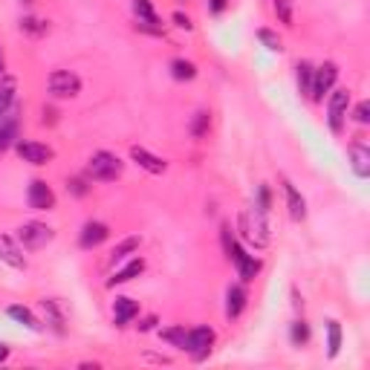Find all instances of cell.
<instances>
[{
    "label": "cell",
    "mask_w": 370,
    "mask_h": 370,
    "mask_svg": "<svg viewBox=\"0 0 370 370\" xmlns=\"http://www.w3.org/2000/svg\"><path fill=\"white\" fill-rule=\"evenodd\" d=\"M122 171H125V162L116 157V154H110V151H96L90 159H87V179H92V182H113V179H119L122 176Z\"/></svg>",
    "instance_id": "6da1fadb"
},
{
    "label": "cell",
    "mask_w": 370,
    "mask_h": 370,
    "mask_svg": "<svg viewBox=\"0 0 370 370\" xmlns=\"http://www.w3.org/2000/svg\"><path fill=\"white\" fill-rule=\"evenodd\" d=\"M269 214H263L260 208H252V211H243L240 220H238V228H240V235L243 240L255 243L258 249H263L269 243Z\"/></svg>",
    "instance_id": "7a4b0ae2"
},
{
    "label": "cell",
    "mask_w": 370,
    "mask_h": 370,
    "mask_svg": "<svg viewBox=\"0 0 370 370\" xmlns=\"http://www.w3.org/2000/svg\"><path fill=\"white\" fill-rule=\"evenodd\" d=\"M347 110H350V90L339 87L330 90V102H327V122L333 133H344V122H347Z\"/></svg>",
    "instance_id": "3957f363"
},
{
    "label": "cell",
    "mask_w": 370,
    "mask_h": 370,
    "mask_svg": "<svg viewBox=\"0 0 370 370\" xmlns=\"http://www.w3.org/2000/svg\"><path fill=\"white\" fill-rule=\"evenodd\" d=\"M214 342H217V333L211 327H194V330H189V336H185V353H189L194 361H203L211 353Z\"/></svg>",
    "instance_id": "277c9868"
},
{
    "label": "cell",
    "mask_w": 370,
    "mask_h": 370,
    "mask_svg": "<svg viewBox=\"0 0 370 370\" xmlns=\"http://www.w3.org/2000/svg\"><path fill=\"white\" fill-rule=\"evenodd\" d=\"M336 78H339V67L333 61H324L315 73H312V90H310V99L312 102H324V96L336 87Z\"/></svg>",
    "instance_id": "5b68a950"
},
{
    "label": "cell",
    "mask_w": 370,
    "mask_h": 370,
    "mask_svg": "<svg viewBox=\"0 0 370 370\" xmlns=\"http://www.w3.org/2000/svg\"><path fill=\"white\" fill-rule=\"evenodd\" d=\"M18 240H21V246L23 249H43L46 243L53 240V228L46 226V223H23L21 228H18Z\"/></svg>",
    "instance_id": "8992f818"
},
{
    "label": "cell",
    "mask_w": 370,
    "mask_h": 370,
    "mask_svg": "<svg viewBox=\"0 0 370 370\" xmlns=\"http://www.w3.org/2000/svg\"><path fill=\"white\" fill-rule=\"evenodd\" d=\"M50 92L56 99H75L81 92V78L70 70H56L50 75Z\"/></svg>",
    "instance_id": "52a82bcc"
},
{
    "label": "cell",
    "mask_w": 370,
    "mask_h": 370,
    "mask_svg": "<svg viewBox=\"0 0 370 370\" xmlns=\"http://www.w3.org/2000/svg\"><path fill=\"white\" fill-rule=\"evenodd\" d=\"M228 260L238 266V275L243 278L246 284H249V281H255V278H258V272H260V266H263V263H260V258L249 255V252H246L243 246H238V243L231 246V255H228Z\"/></svg>",
    "instance_id": "ba28073f"
},
{
    "label": "cell",
    "mask_w": 370,
    "mask_h": 370,
    "mask_svg": "<svg viewBox=\"0 0 370 370\" xmlns=\"http://www.w3.org/2000/svg\"><path fill=\"white\" fill-rule=\"evenodd\" d=\"M15 151H18V157L23 159V162H29V165H50L53 162V157H56V151L50 148V145H41V142H15Z\"/></svg>",
    "instance_id": "9c48e42d"
},
{
    "label": "cell",
    "mask_w": 370,
    "mask_h": 370,
    "mask_svg": "<svg viewBox=\"0 0 370 370\" xmlns=\"http://www.w3.org/2000/svg\"><path fill=\"white\" fill-rule=\"evenodd\" d=\"M26 200H29V208H35V211H50V208H56V194H53V189H50V185H46L43 179H32V182H29Z\"/></svg>",
    "instance_id": "30bf717a"
},
{
    "label": "cell",
    "mask_w": 370,
    "mask_h": 370,
    "mask_svg": "<svg viewBox=\"0 0 370 370\" xmlns=\"http://www.w3.org/2000/svg\"><path fill=\"white\" fill-rule=\"evenodd\" d=\"M133 12H136V29L151 32V35H162V23L151 6V0H133Z\"/></svg>",
    "instance_id": "8fae6325"
},
{
    "label": "cell",
    "mask_w": 370,
    "mask_h": 370,
    "mask_svg": "<svg viewBox=\"0 0 370 370\" xmlns=\"http://www.w3.org/2000/svg\"><path fill=\"white\" fill-rule=\"evenodd\" d=\"M107 238H110V228H107L105 223H99V220H87V223L81 226L78 243H81V249H96V246H102Z\"/></svg>",
    "instance_id": "7c38bea8"
},
{
    "label": "cell",
    "mask_w": 370,
    "mask_h": 370,
    "mask_svg": "<svg viewBox=\"0 0 370 370\" xmlns=\"http://www.w3.org/2000/svg\"><path fill=\"white\" fill-rule=\"evenodd\" d=\"M0 260H4L6 266H12V269H26L23 249L9 235H4V231H0Z\"/></svg>",
    "instance_id": "4fadbf2b"
},
{
    "label": "cell",
    "mask_w": 370,
    "mask_h": 370,
    "mask_svg": "<svg viewBox=\"0 0 370 370\" xmlns=\"http://www.w3.org/2000/svg\"><path fill=\"white\" fill-rule=\"evenodd\" d=\"M347 154H350V168H353V174H356L359 179H367V176H370V148H367L364 142H353V145L347 148Z\"/></svg>",
    "instance_id": "5bb4252c"
},
{
    "label": "cell",
    "mask_w": 370,
    "mask_h": 370,
    "mask_svg": "<svg viewBox=\"0 0 370 370\" xmlns=\"http://www.w3.org/2000/svg\"><path fill=\"white\" fill-rule=\"evenodd\" d=\"M18 133H21V119L12 113L0 116V154H6L15 142H18Z\"/></svg>",
    "instance_id": "9a60e30c"
},
{
    "label": "cell",
    "mask_w": 370,
    "mask_h": 370,
    "mask_svg": "<svg viewBox=\"0 0 370 370\" xmlns=\"http://www.w3.org/2000/svg\"><path fill=\"white\" fill-rule=\"evenodd\" d=\"M130 159H133L139 168H145L148 174H165V168H168V162H165L162 157H157V154H151V151H145V148H139V145L130 148Z\"/></svg>",
    "instance_id": "2e32d148"
},
{
    "label": "cell",
    "mask_w": 370,
    "mask_h": 370,
    "mask_svg": "<svg viewBox=\"0 0 370 370\" xmlns=\"http://www.w3.org/2000/svg\"><path fill=\"white\" fill-rule=\"evenodd\" d=\"M246 301H249L246 290H243L240 284H231V287L226 290V318H228V321L240 318V312L246 310Z\"/></svg>",
    "instance_id": "e0dca14e"
},
{
    "label": "cell",
    "mask_w": 370,
    "mask_h": 370,
    "mask_svg": "<svg viewBox=\"0 0 370 370\" xmlns=\"http://www.w3.org/2000/svg\"><path fill=\"white\" fill-rule=\"evenodd\" d=\"M41 312H43L46 327H50L56 336H64V312H61L58 301H53V298H43V301H41Z\"/></svg>",
    "instance_id": "ac0fdd59"
},
{
    "label": "cell",
    "mask_w": 370,
    "mask_h": 370,
    "mask_svg": "<svg viewBox=\"0 0 370 370\" xmlns=\"http://www.w3.org/2000/svg\"><path fill=\"white\" fill-rule=\"evenodd\" d=\"M145 266H148V263H145V258H133L130 263H125V266H122V269H119V272L110 278V281H107V287L113 290V287H119V284H130L133 278H139V275L145 272Z\"/></svg>",
    "instance_id": "d6986e66"
},
{
    "label": "cell",
    "mask_w": 370,
    "mask_h": 370,
    "mask_svg": "<svg viewBox=\"0 0 370 370\" xmlns=\"http://www.w3.org/2000/svg\"><path fill=\"white\" fill-rule=\"evenodd\" d=\"M136 315H139V304L133 298H116L113 301V324L116 327H127Z\"/></svg>",
    "instance_id": "ffe728a7"
},
{
    "label": "cell",
    "mask_w": 370,
    "mask_h": 370,
    "mask_svg": "<svg viewBox=\"0 0 370 370\" xmlns=\"http://www.w3.org/2000/svg\"><path fill=\"white\" fill-rule=\"evenodd\" d=\"M284 194H287V208H290V217L292 220H304L307 217V203H304V197L298 194V189L290 182V179H284Z\"/></svg>",
    "instance_id": "44dd1931"
},
{
    "label": "cell",
    "mask_w": 370,
    "mask_h": 370,
    "mask_svg": "<svg viewBox=\"0 0 370 370\" xmlns=\"http://www.w3.org/2000/svg\"><path fill=\"white\" fill-rule=\"evenodd\" d=\"M6 312H9L12 321L23 324V327H29V330H41V324H38V318L32 315V310H26V307H21V304H12Z\"/></svg>",
    "instance_id": "7402d4cb"
},
{
    "label": "cell",
    "mask_w": 370,
    "mask_h": 370,
    "mask_svg": "<svg viewBox=\"0 0 370 370\" xmlns=\"http://www.w3.org/2000/svg\"><path fill=\"white\" fill-rule=\"evenodd\" d=\"M139 243H142V238H136V235L125 238L122 243H116V246H113V252H110V260H113V263L125 260V258H127L130 252H136V249H139Z\"/></svg>",
    "instance_id": "603a6c76"
},
{
    "label": "cell",
    "mask_w": 370,
    "mask_h": 370,
    "mask_svg": "<svg viewBox=\"0 0 370 370\" xmlns=\"http://www.w3.org/2000/svg\"><path fill=\"white\" fill-rule=\"evenodd\" d=\"M342 350V324L339 321H327V356L336 359Z\"/></svg>",
    "instance_id": "cb8c5ba5"
},
{
    "label": "cell",
    "mask_w": 370,
    "mask_h": 370,
    "mask_svg": "<svg viewBox=\"0 0 370 370\" xmlns=\"http://www.w3.org/2000/svg\"><path fill=\"white\" fill-rule=\"evenodd\" d=\"M208 127H211V113H208V110H197L194 119H191V125H189L191 136H194V139H203V136H208Z\"/></svg>",
    "instance_id": "d4e9b609"
},
{
    "label": "cell",
    "mask_w": 370,
    "mask_h": 370,
    "mask_svg": "<svg viewBox=\"0 0 370 370\" xmlns=\"http://www.w3.org/2000/svg\"><path fill=\"white\" fill-rule=\"evenodd\" d=\"M290 342H292L295 347H304V344H310V324H307L304 318L292 321V327H290Z\"/></svg>",
    "instance_id": "484cf974"
},
{
    "label": "cell",
    "mask_w": 370,
    "mask_h": 370,
    "mask_svg": "<svg viewBox=\"0 0 370 370\" xmlns=\"http://www.w3.org/2000/svg\"><path fill=\"white\" fill-rule=\"evenodd\" d=\"M171 75H174L176 81H191V78L197 75V67H194L191 61L176 58V61H171Z\"/></svg>",
    "instance_id": "4316f807"
},
{
    "label": "cell",
    "mask_w": 370,
    "mask_h": 370,
    "mask_svg": "<svg viewBox=\"0 0 370 370\" xmlns=\"http://www.w3.org/2000/svg\"><path fill=\"white\" fill-rule=\"evenodd\" d=\"M295 70H298V90H301V96H310V90H312V73H315V67H312L310 61H301Z\"/></svg>",
    "instance_id": "83f0119b"
},
{
    "label": "cell",
    "mask_w": 370,
    "mask_h": 370,
    "mask_svg": "<svg viewBox=\"0 0 370 370\" xmlns=\"http://www.w3.org/2000/svg\"><path fill=\"white\" fill-rule=\"evenodd\" d=\"M46 29H50V23H46V21H41V18H32V15L21 18V32H26V35H32V38H41V35H46Z\"/></svg>",
    "instance_id": "f1b7e54d"
},
{
    "label": "cell",
    "mask_w": 370,
    "mask_h": 370,
    "mask_svg": "<svg viewBox=\"0 0 370 370\" xmlns=\"http://www.w3.org/2000/svg\"><path fill=\"white\" fill-rule=\"evenodd\" d=\"M159 336H162V342H168L171 347L185 350V336H189V330H185V327H168V330H159Z\"/></svg>",
    "instance_id": "f546056e"
},
{
    "label": "cell",
    "mask_w": 370,
    "mask_h": 370,
    "mask_svg": "<svg viewBox=\"0 0 370 370\" xmlns=\"http://www.w3.org/2000/svg\"><path fill=\"white\" fill-rule=\"evenodd\" d=\"M258 41L266 46V50H272V53H281L284 50L281 38H278V32H272V29H258Z\"/></svg>",
    "instance_id": "4dcf8cb0"
},
{
    "label": "cell",
    "mask_w": 370,
    "mask_h": 370,
    "mask_svg": "<svg viewBox=\"0 0 370 370\" xmlns=\"http://www.w3.org/2000/svg\"><path fill=\"white\" fill-rule=\"evenodd\" d=\"M275 15L284 26H295L292 23V0H275Z\"/></svg>",
    "instance_id": "1f68e13d"
},
{
    "label": "cell",
    "mask_w": 370,
    "mask_h": 370,
    "mask_svg": "<svg viewBox=\"0 0 370 370\" xmlns=\"http://www.w3.org/2000/svg\"><path fill=\"white\" fill-rule=\"evenodd\" d=\"M12 102H15V92H12V87H0V116L9 113Z\"/></svg>",
    "instance_id": "d6a6232c"
},
{
    "label": "cell",
    "mask_w": 370,
    "mask_h": 370,
    "mask_svg": "<svg viewBox=\"0 0 370 370\" xmlns=\"http://www.w3.org/2000/svg\"><path fill=\"white\" fill-rule=\"evenodd\" d=\"M220 240H223V252H226V258H228V255H231V246H235V238H231V226H228V223L220 226Z\"/></svg>",
    "instance_id": "836d02e7"
},
{
    "label": "cell",
    "mask_w": 370,
    "mask_h": 370,
    "mask_svg": "<svg viewBox=\"0 0 370 370\" xmlns=\"http://www.w3.org/2000/svg\"><path fill=\"white\" fill-rule=\"evenodd\" d=\"M269 206H272L269 189H266V185H260V189H258V203H255V208H260L263 214H269Z\"/></svg>",
    "instance_id": "e575fe53"
},
{
    "label": "cell",
    "mask_w": 370,
    "mask_h": 370,
    "mask_svg": "<svg viewBox=\"0 0 370 370\" xmlns=\"http://www.w3.org/2000/svg\"><path fill=\"white\" fill-rule=\"evenodd\" d=\"M353 119H356L359 125H367V122H370V105H367V102H359L356 110H353Z\"/></svg>",
    "instance_id": "d590c367"
},
{
    "label": "cell",
    "mask_w": 370,
    "mask_h": 370,
    "mask_svg": "<svg viewBox=\"0 0 370 370\" xmlns=\"http://www.w3.org/2000/svg\"><path fill=\"white\" fill-rule=\"evenodd\" d=\"M67 191H73L75 197H84L90 189H87V179H70L67 182Z\"/></svg>",
    "instance_id": "8d00e7d4"
},
{
    "label": "cell",
    "mask_w": 370,
    "mask_h": 370,
    "mask_svg": "<svg viewBox=\"0 0 370 370\" xmlns=\"http://www.w3.org/2000/svg\"><path fill=\"white\" fill-rule=\"evenodd\" d=\"M174 23H176L179 29H194L191 18H189V15H182V12H174Z\"/></svg>",
    "instance_id": "74e56055"
},
{
    "label": "cell",
    "mask_w": 370,
    "mask_h": 370,
    "mask_svg": "<svg viewBox=\"0 0 370 370\" xmlns=\"http://www.w3.org/2000/svg\"><path fill=\"white\" fill-rule=\"evenodd\" d=\"M226 6H228V0H211V12H214V15H220Z\"/></svg>",
    "instance_id": "f35d334b"
},
{
    "label": "cell",
    "mask_w": 370,
    "mask_h": 370,
    "mask_svg": "<svg viewBox=\"0 0 370 370\" xmlns=\"http://www.w3.org/2000/svg\"><path fill=\"white\" fill-rule=\"evenodd\" d=\"M154 324H157V318L151 315V318H145L142 324H139V330H142V333H145V330H151V327H154Z\"/></svg>",
    "instance_id": "ab89813d"
},
{
    "label": "cell",
    "mask_w": 370,
    "mask_h": 370,
    "mask_svg": "<svg viewBox=\"0 0 370 370\" xmlns=\"http://www.w3.org/2000/svg\"><path fill=\"white\" fill-rule=\"evenodd\" d=\"M6 359H9V347L0 344V361H6Z\"/></svg>",
    "instance_id": "60d3db41"
},
{
    "label": "cell",
    "mask_w": 370,
    "mask_h": 370,
    "mask_svg": "<svg viewBox=\"0 0 370 370\" xmlns=\"http://www.w3.org/2000/svg\"><path fill=\"white\" fill-rule=\"evenodd\" d=\"M0 75H4V50H0Z\"/></svg>",
    "instance_id": "b9f144b4"
}]
</instances>
